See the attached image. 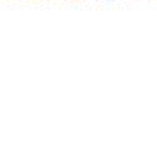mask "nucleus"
<instances>
[]
</instances>
